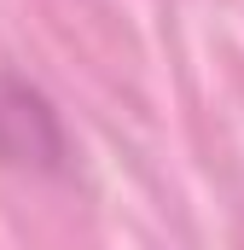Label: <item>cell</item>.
Instances as JSON below:
<instances>
[{"instance_id": "6da1fadb", "label": "cell", "mask_w": 244, "mask_h": 250, "mask_svg": "<svg viewBox=\"0 0 244 250\" xmlns=\"http://www.w3.org/2000/svg\"><path fill=\"white\" fill-rule=\"evenodd\" d=\"M64 128L59 111L23 82V76H0V163L6 169H35V175H64Z\"/></svg>"}]
</instances>
